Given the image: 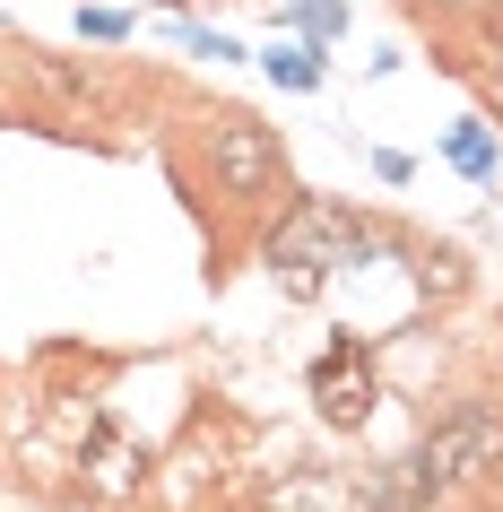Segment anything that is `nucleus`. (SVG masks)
<instances>
[{"label": "nucleus", "instance_id": "7ed1b4c3", "mask_svg": "<svg viewBox=\"0 0 503 512\" xmlns=\"http://www.w3.org/2000/svg\"><path fill=\"white\" fill-rule=\"evenodd\" d=\"M417 452H425V469L443 478V495L451 486H477V478H503V400L443 408V417L417 434Z\"/></svg>", "mask_w": 503, "mask_h": 512}, {"label": "nucleus", "instance_id": "f257e3e1", "mask_svg": "<svg viewBox=\"0 0 503 512\" xmlns=\"http://www.w3.org/2000/svg\"><path fill=\"white\" fill-rule=\"evenodd\" d=\"M217 191L226 200V226L235 235H261L269 217L287 209V157H278V139L252 105H209L200 113V165H191V200Z\"/></svg>", "mask_w": 503, "mask_h": 512}, {"label": "nucleus", "instance_id": "1a4fd4ad", "mask_svg": "<svg viewBox=\"0 0 503 512\" xmlns=\"http://www.w3.org/2000/svg\"><path fill=\"white\" fill-rule=\"evenodd\" d=\"M79 35H96V44H122V35H131V18H113V9H79Z\"/></svg>", "mask_w": 503, "mask_h": 512}, {"label": "nucleus", "instance_id": "f03ea898", "mask_svg": "<svg viewBox=\"0 0 503 512\" xmlns=\"http://www.w3.org/2000/svg\"><path fill=\"white\" fill-rule=\"evenodd\" d=\"M373 243H382V235H373V226L347 209V200H330V191H304V183H295V191H287V209L261 226V261L278 270V287H287V296H313L330 270H347V261H373Z\"/></svg>", "mask_w": 503, "mask_h": 512}, {"label": "nucleus", "instance_id": "39448f33", "mask_svg": "<svg viewBox=\"0 0 503 512\" xmlns=\"http://www.w3.org/2000/svg\"><path fill=\"white\" fill-rule=\"evenodd\" d=\"M356 504L365 512H434L443 504V478L425 469V452H399V460H382V469H365Z\"/></svg>", "mask_w": 503, "mask_h": 512}, {"label": "nucleus", "instance_id": "20e7f679", "mask_svg": "<svg viewBox=\"0 0 503 512\" xmlns=\"http://www.w3.org/2000/svg\"><path fill=\"white\" fill-rule=\"evenodd\" d=\"M304 382H313L321 417H330L339 434H356V426L373 417V400H382V382H373V356H365V339H347V330H339V339H330V348L313 356V374H304Z\"/></svg>", "mask_w": 503, "mask_h": 512}, {"label": "nucleus", "instance_id": "0eeeda50", "mask_svg": "<svg viewBox=\"0 0 503 512\" xmlns=\"http://www.w3.org/2000/svg\"><path fill=\"white\" fill-rule=\"evenodd\" d=\"M269 79L278 87H321V61L304 53V44H295V53H269Z\"/></svg>", "mask_w": 503, "mask_h": 512}, {"label": "nucleus", "instance_id": "423d86ee", "mask_svg": "<svg viewBox=\"0 0 503 512\" xmlns=\"http://www.w3.org/2000/svg\"><path fill=\"white\" fill-rule=\"evenodd\" d=\"M443 157L469 174V183H495V165H503V148L486 139V122H451V139H443Z\"/></svg>", "mask_w": 503, "mask_h": 512}, {"label": "nucleus", "instance_id": "6e6552de", "mask_svg": "<svg viewBox=\"0 0 503 512\" xmlns=\"http://www.w3.org/2000/svg\"><path fill=\"white\" fill-rule=\"evenodd\" d=\"M174 44H183V53H200V61H235V53H243L235 35H209V27H174Z\"/></svg>", "mask_w": 503, "mask_h": 512}]
</instances>
